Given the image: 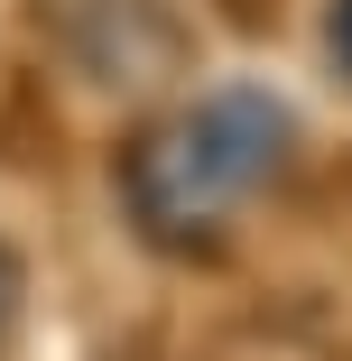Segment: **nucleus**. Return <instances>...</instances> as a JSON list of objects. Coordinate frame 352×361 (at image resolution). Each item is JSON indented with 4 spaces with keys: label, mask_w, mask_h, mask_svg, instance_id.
<instances>
[{
    "label": "nucleus",
    "mask_w": 352,
    "mask_h": 361,
    "mask_svg": "<svg viewBox=\"0 0 352 361\" xmlns=\"http://www.w3.org/2000/svg\"><path fill=\"white\" fill-rule=\"evenodd\" d=\"M19 306H28V269H19V250H10V241H0V343H10Z\"/></svg>",
    "instance_id": "7ed1b4c3"
},
{
    "label": "nucleus",
    "mask_w": 352,
    "mask_h": 361,
    "mask_svg": "<svg viewBox=\"0 0 352 361\" xmlns=\"http://www.w3.org/2000/svg\"><path fill=\"white\" fill-rule=\"evenodd\" d=\"M297 167V111L269 84H223L186 111H158L121 149V204L149 250L167 259H223L241 204H260Z\"/></svg>",
    "instance_id": "f257e3e1"
},
{
    "label": "nucleus",
    "mask_w": 352,
    "mask_h": 361,
    "mask_svg": "<svg viewBox=\"0 0 352 361\" xmlns=\"http://www.w3.org/2000/svg\"><path fill=\"white\" fill-rule=\"evenodd\" d=\"M324 65L352 84V0H324Z\"/></svg>",
    "instance_id": "f03ea898"
}]
</instances>
